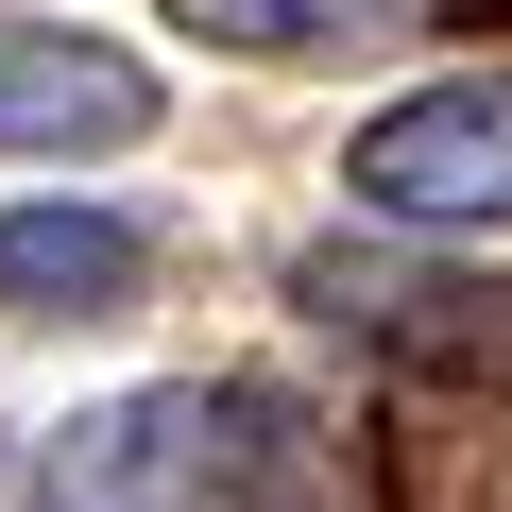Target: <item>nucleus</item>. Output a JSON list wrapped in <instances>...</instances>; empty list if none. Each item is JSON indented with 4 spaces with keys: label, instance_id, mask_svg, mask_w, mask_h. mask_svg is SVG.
Segmentation results:
<instances>
[{
    "label": "nucleus",
    "instance_id": "1",
    "mask_svg": "<svg viewBox=\"0 0 512 512\" xmlns=\"http://www.w3.org/2000/svg\"><path fill=\"white\" fill-rule=\"evenodd\" d=\"M308 410H274L256 376H154L52 427V512H291L308 495Z\"/></svg>",
    "mask_w": 512,
    "mask_h": 512
},
{
    "label": "nucleus",
    "instance_id": "2",
    "mask_svg": "<svg viewBox=\"0 0 512 512\" xmlns=\"http://www.w3.org/2000/svg\"><path fill=\"white\" fill-rule=\"evenodd\" d=\"M342 188L410 239H495L512 222V69H444L342 137Z\"/></svg>",
    "mask_w": 512,
    "mask_h": 512
},
{
    "label": "nucleus",
    "instance_id": "3",
    "mask_svg": "<svg viewBox=\"0 0 512 512\" xmlns=\"http://www.w3.org/2000/svg\"><path fill=\"white\" fill-rule=\"evenodd\" d=\"M154 120H171V86H154L120 35L0 18V154H137Z\"/></svg>",
    "mask_w": 512,
    "mask_h": 512
},
{
    "label": "nucleus",
    "instance_id": "4",
    "mask_svg": "<svg viewBox=\"0 0 512 512\" xmlns=\"http://www.w3.org/2000/svg\"><path fill=\"white\" fill-rule=\"evenodd\" d=\"M154 291V239L120 205H0V308L18 325H120Z\"/></svg>",
    "mask_w": 512,
    "mask_h": 512
},
{
    "label": "nucleus",
    "instance_id": "5",
    "mask_svg": "<svg viewBox=\"0 0 512 512\" xmlns=\"http://www.w3.org/2000/svg\"><path fill=\"white\" fill-rule=\"evenodd\" d=\"M171 35H205V52H239V69H325V52L427 35V0H171Z\"/></svg>",
    "mask_w": 512,
    "mask_h": 512
}]
</instances>
